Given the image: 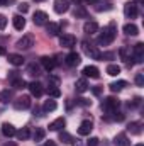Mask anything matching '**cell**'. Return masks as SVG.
Returning <instances> with one entry per match:
<instances>
[{"mask_svg": "<svg viewBox=\"0 0 144 146\" xmlns=\"http://www.w3.org/2000/svg\"><path fill=\"white\" fill-rule=\"evenodd\" d=\"M115 36H117L115 24H114V22H110L107 27H104V31L100 33V36H98V39H97V42H98L100 46H108L110 42H114Z\"/></svg>", "mask_w": 144, "mask_h": 146, "instance_id": "1", "label": "cell"}, {"mask_svg": "<svg viewBox=\"0 0 144 146\" xmlns=\"http://www.w3.org/2000/svg\"><path fill=\"white\" fill-rule=\"evenodd\" d=\"M81 49H83V53H85L87 56H90V58H93V60H98V56H100L97 46H93L90 41H83V42H81Z\"/></svg>", "mask_w": 144, "mask_h": 146, "instance_id": "2", "label": "cell"}, {"mask_svg": "<svg viewBox=\"0 0 144 146\" xmlns=\"http://www.w3.org/2000/svg\"><path fill=\"white\" fill-rule=\"evenodd\" d=\"M119 106H120V102H119V99H115V97H105V99L102 100V109L105 110V112L117 110Z\"/></svg>", "mask_w": 144, "mask_h": 146, "instance_id": "3", "label": "cell"}, {"mask_svg": "<svg viewBox=\"0 0 144 146\" xmlns=\"http://www.w3.org/2000/svg\"><path fill=\"white\" fill-rule=\"evenodd\" d=\"M15 46L19 49H31L34 46V36L32 34H24V36L15 42Z\"/></svg>", "mask_w": 144, "mask_h": 146, "instance_id": "4", "label": "cell"}, {"mask_svg": "<svg viewBox=\"0 0 144 146\" xmlns=\"http://www.w3.org/2000/svg\"><path fill=\"white\" fill-rule=\"evenodd\" d=\"M14 107L17 110H26L31 107V97L29 95H20L14 100Z\"/></svg>", "mask_w": 144, "mask_h": 146, "instance_id": "5", "label": "cell"}, {"mask_svg": "<svg viewBox=\"0 0 144 146\" xmlns=\"http://www.w3.org/2000/svg\"><path fill=\"white\" fill-rule=\"evenodd\" d=\"M132 60L134 63H143L144 60V44L143 42H137L132 49Z\"/></svg>", "mask_w": 144, "mask_h": 146, "instance_id": "6", "label": "cell"}, {"mask_svg": "<svg viewBox=\"0 0 144 146\" xmlns=\"http://www.w3.org/2000/svg\"><path fill=\"white\" fill-rule=\"evenodd\" d=\"M124 14L127 19H136L137 17V5L134 2H127L124 5Z\"/></svg>", "mask_w": 144, "mask_h": 146, "instance_id": "7", "label": "cell"}, {"mask_svg": "<svg viewBox=\"0 0 144 146\" xmlns=\"http://www.w3.org/2000/svg\"><path fill=\"white\" fill-rule=\"evenodd\" d=\"M48 19H49L48 14L42 12V10H36L34 15H32V21H34L36 26H44V24H48Z\"/></svg>", "mask_w": 144, "mask_h": 146, "instance_id": "8", "label": "cell"}, {"mask_svg": "<svg viewBox=\"0 0 144 146\" xmlns=\"http://www.w3.org/2000/svg\"><path fill=\"white\" fill-rule=\"evenodd\" d=\"M59 44L63 48H73L76 44V37L73 34H63V36H59Z\"/></svg>", "mask_w": 144, "mask_h": 146, "instance_id": "9", "label": "cell"}, {"mask_svg": "<svg viewBox=\"0 0 144 146\" xmlns=\"http://www.w3.org/2000/svg\"><path fill=\"white\" fill-rule=\"evenodd\" d=\"M70 9V2L68 0H54V12L56 14H65Z\"/></svg>", "mask_w": 144, "mask_h": 146, "instance_id": "10", "label": "cell"}, {"mask_svg": "<svg viewBox=\"0 0 144 146\" xmlns=\"http://www.w3.org/2000/svg\"><path fill=\"white\" fill-rule=\"evenodd\" d=\"M27 88H29V92H31L34 97H41V95L44 94V88H42V85H41L39 82H31V83L27 85Z\"/></svg>", "mask_w": 144, "mask_h": 146, "instance_id": "11", "label": "cell"}, {"mask_svg": "<svg viewBox=\"0 0 144 146\" xmlns=\"http://www.w3.org/2000/svg\"><path fill=\"white\" fill-rule=\"evenodd\" d=\"M92 129H93L92 121H83V122L80 124V127H78V134H80V136H88V134L92 133Z\"/></svg>", "mask_w": 144, "mask_h": 146, "instance_id": "12", "label": "cell"}, {"mask_svg": "<svg viewBox=\"0 0 144 146\" xmlns=\"http://www.w3.org/2000/svg\"><path fill=\"white\" fill-rule=\"evenodd\" d=\"M112 9H114V3L108 2V0H98V2L95 3V10H97V12H108V10H112Z\"/></svg>", "mask_w": 144, "mask_h": 146, "instance_id": "13", "label": "cell"}, {"mask_svg": "<svg viewBox=\"0 0 144 146\" xmlns=\"http://www.w3.org/2000/svg\"><path fill=\"white\" fill-rule=\"evenodd\" d=\"M65 63H66L68 66H78V65L81 63V58H80L78 53H70V54H66Z\"/></svg>", "mask_w": 144, "mask_h": 146, "instance_id": "14", "label": "cell"}, {"mask_svg": "<svg viewBox=\"0 0 144 146\" xmlns=\"http://www.w3.org/2000/svg\"><path fill=\"white\" fill-rule=\"evenodd\" d=\"M83 33L85 34H95V33H98V24L95 22V21H88V22H85V26H83Z\"/></svg>", "mask_w": 144, "mask_h": 146, "instance_id": "15", "label": "cell"}, {"mask_svg": "<svg viewBox=\"0 0 144 146\" xmlns=\"http://www.w3.org/2000/svg\"><path fill=\"white\" fill-rule=\"evenodd\" d=\"M41 65H42V68H44L46 72H51V70H54L56 61H54L53 58H49V56H42V58H41Z\"/></svg>", "mask_w": 144, "mask_h": 146, "instance_id": "16", "label": "cell"}, {"mask_svg": "<svg viewBox=\"0 0 144 146\" xmlns=\"http://www.w3.org/2000/svg\"><path fill=\"white\" fill-rule=\"evenodd\" d=\"M83 75H85V76H90V78H98V76H100V72H98L97 66L88 65V66L83 68Z\"/></svg>", "mask_w": 144, "mask_h": 146, "instance_id": "17", "label": "cell"}, {"mask_svg": "<svg viewBox=\"0 0 144 146\" xmlns=\"http://www.w3.org/2000/svg\"><path fill=\"white\" fill-rule=\"evenodd\" d=\"M122 31H124V34H127V36H137V34H139V27H137L136 24H132V22L126 24V26L122 27Z\"/></svg>", "mask_w": 144, "mask_h": 146, "instance_id": "18", "label": "cell"}, {"mask_svg": "<svg viewBox=\"0 0 144 146\" xmlns=\"http://www.w3.org/2000/svg\"><path fill=\"white\" fill-rule=\"evenodd\" d=\"M12 24H14V27H15L17 31H22V29L26 27V19H24L22 15H19V14H17V15H14V17H12Z\"/></svg>", "mask_w": 144, "mask_h": 146, "instance_id": "19", "label": "cell"}, {"mask_svg": "<svg viewBox=\"0 0 144 146\" xmlns=\"http://www.w3.org/2000/svg\"><path fill=\"white\" fill-rule=\"evenodd\" d=\"M127 87V82L126 80H117V82H112L110 85H108V88L115 94V92H120V90H124Z\"/></svg>", "mask_w": 144, "mask_h": 146, "instance_id": "20", "label": "cell"}, {"mask_svg": "<svg viewBox=\"0 0 144 146\" xmlns=\"http://www.w3.org/2000/svg\"><path fill=\"white\" fill-rule=\"evenodd\" d=\"M66 126V121L63 119V117H58V119H54L51 124H49V131H59V129H63Z\"/></svg>", "mask_w": 144, "mask_h": 146, "instance_id": "21", "label": "cell"}, {"mask_svg": "<svg viewBox=\"0 0 144 146\" xmlns=\"http://www.w3.org/2000/svg\"><path fill=\"white\" fill-rule=\"evenodd\" d=\"M2 134L5 138H12V136H15V127L12 124H9V122H3L2 124Z\"/></svg>", "mask_w": 144, "mask_h": 146, "instance_id": "22", "label": "cell"}, {"mask_svg": "<svg viewBox=\"0 0 144 146\" xmlns=\"http://www.w3.org/2000/svg\"><path fill=\"white\" fill-rule=\"evenodd\" d=\"M114 145H115V146H131V141H129V138H127L124 133H120V134H117V136H115Z\"/></svg>", "mask_w": 144, "mask_h": 146, "instance_id": "23", "label": "cell"}, {"mask_svg": "<svg viewBox=\"0 0 144 146\" xmlns=\"http://www.w3.org/2000/svg\"><path fill=\"white\" fill-rule=\"evenodd\" d=\"M59 29H61V26L56 24V22H49V24L46 26V33H48L49 36H58V34H59Z\"/></svg>", "mask_w": 144, "mask_h": 146, "instance_id": "24", "label": "cell"}, {"mask_svg": "<svg viewBox=\"0 0 144 146\" xmlns=\"http://www.w3.org/2000/svg\"><path fill=\"white\" fill-rule=\"evenodd\" d=\"M7 60H9V63L14 65V66H20V65L24 63V58H22L20 54H15V53H10Z\"/></svg>", "mask_w": 144, "mask_h": 146, "instance_id": "25", "label": "cell"}, {"mask_svg": "<svg viewBox=\"0 0 144 146\" xmlns=\"http://www.w3.org/2000/svg\"><path fill=\"white\" fill-rule=\"evenodd\" d=\"M75 90H76L78 94H83V92H87V90H88V82H87L85 78H80V80H76V83H75Z\"/></svg>", "mask_w": 144, "mask_h": 146, "instance_id": "26", "label": "cell"}, {"mask_svg": "<svg viewBox=\"0 0 144 146\" xmlns=\"http://www.w3.org/2000/svg\"><path fill=\"white\" fill-rule=\"evenodd\" d=\"M141 127H143L141 122H131V124L127 126V131H129L131 134H141V131H143Z\"/></svg>", "mask_w": 144, "mask_h": 146, "instance_id": "27", "label": "cell"}, {"mask_svg": "<svg viewBox=\"0 0 144 146\" xmlns=\"http://www.w3.org/2000/svg\"><path fill=\"white\" fill-rule=\"evenodd\" d=\"M15 136L20 139V141H26L29 136H31V133H29V127H22V129H19V131H15Z\"/></svg>", "mask_w": 144, "mask_h": 146, "instance_id": "28", "label": "cell"}, {"mask_svg": "<svg viewBox=\"0 0 144 146\" xmlns=\"http://www.w3.org/2000/svg\"><path fill=\"white\" fill-rule=\"evenodd\" d=\"M56 107H58V104H56V100H46L44 102V106H42V110L44 112H53V110H56Z\"/></svg>", "mask_w": 144, "mask_h": 146, "instance_id": "29", "label": "cell"}, {"mask_svg": "<svg viewBox=\"0 0 144 146\" xmlns=\"http://www.w3.org/2000/svg\"><path fill=\"white\" fill-rule=\"evenodd\" d=\"M44 136H46V131L42 129V127H36V131H34V134H32V139L39 143V141H42L44 139Z\"/></svg>", "mask_w": 144, "mask_h": 146, "instance_id": "30", "label": "cell"}, {"mask_svg": "<svg viewBox=\"0 0 144 146\" xmlns=\"http://www.w3.org/2000/svg\"><path fill=\"white\" fill-rule=\"evenodd\" d=\"M12 87L20 90V88H26V87H27V83H26V80H24V78H14V80H12Z\"/></svg>", "mask_w": 144, "mask_h": 146, "instance_id": "31", "label": "cell"}, {"mask_svg": "<svg viewBox=\"0 0 144 146\" xmlns=\"http://www.w3.org/2000/svg\"><path fill=\"white\" fill-rule=\"evenodd\" d=\"M107 73L110 75V76H117V75L120 73V66H119V65H108Z\"/></svg>", "mask_w": 144, "mask_h": 146, "instance_id": "32", "label": "cell"}, {"mask_svg": "<svg viewBox=\"0 0 144 146\" xmlns=\"http://www.w3.org/2000/svg\"><path fill=\"white\" fill-rule=\"evenodd\" d=\"M10 99H12L10 90H2V92H0V102H2V104H7Z\"/></svg>", "mask_w": 144, "mask_h": 146, "instance_id": "33", "label": "cell"}, {"mask_svg": "<svg viewBox=\"0 0 144 146\" xmlns=\"http://www.w3.org/2000/svg\"><path fill=\"white\" fill-rule=\"evenodd\" d=\"M59 141H63V143H68V145H70V143H73V138L68 134V133L61 131V133H59Z\"/></svg>", "mask_w": 144, "mask_h": 146, "instance_id": "34", "label": "cell"}, {"mask_svg": "<svg viewBox=\"0 0 144 146\" xmlns=\"http://www.w3.org/2000/svg\"><path fill=\"white\" fill-rule=\"evenodd\" d=\"M48 94H49L51 97H54V99H58V97L61 95V90H59L58 87H49V88H48Z\"/></svg>", "mask_w": 144, "mask_h": 146, "instance_id": "35", "label": "cell"}, {"mask_svg": "<svg viewBox=\"0 0 144 146\" xmlns=\"http://www.w3.org/2000/svg\"><path fill=\"white\" fill-rule=\"evenodd\" d=\"M136 85L137 87H144V73H137L136 75Z\"/></svg>", "mask_w": 144, "mask_h": 146, "instance_id": "36", "label": "cell"}, {"mask_svg": "<svg viewBox=\"0 0 144 146\" xmlns=\"http://www.w3.org/2000/svg\"><path fill=\"white\" fill-rule=\"evenodd\" d=\"M114 56H115L114 53H100V56H98V60H102V61H104V60H112Z\"/></svg>", "mask_w": 144, "mask_h": 146, "instance_id": "37", "label": "cell"}, {"mask_svg": "<svg viewBox=\"0 0 144 146\" xmlns=\"http://www.w3.org/2000/svg\"><path fill=\"white\" fill-rule=\"evenodd\" d=\"M7 27V17L3 14H0V31H3Z\"/></svg>", "mask_w": 144, "mask_h": 146, "instance_id": "38", "label": "cell"}, {"mask_svg": "<svg viewBox=\"0 0 144 146\" xmlns=\"http://www.w3.org/2000/svg\"><path fill=\"white\" fill-rule=\"evenodd\" d=\"M29 10V3H26V2H22L20 5H19V12H22V14H26Z\"/></svg>", "mask_w": 144, "mask_h": 146, "instance_id": "39", "label": "cell"}, {"mask_svg": "<svg viewBox=\"0 0 144 146\" xmlns=\"http://www.w3.org/2000/svg\"><path fill=\"white\" fill-rule=\"evenodd\" d=\"M29 73L34 75V76H37V75H39V68H37L36 65H31V66H29Z\"/></svg>", "mask_w": 144, "mask_h": 146, "instance_id": "40", "label": "cell"}, {"mask_svg": "<svg viewBox=\"0 0 144 146\" xmlns=\"http://www.w3.org/2000/svg\"><path fill=\"white\" fill-rule=\"evenodd\" d=\"M75 17H87V12L83 9H76L75 10Z\"/></svg>", "mask_w": 144, "mask_h": 146, "instance_id": "41", "label": "cell"}, {"mask_svg": "<svg viewBox=\"0 0 144 146\" xmlns=\"http://www.w3.org/2000/svg\"><path fill=\"white\" fill-rule=\"evenodd\" d=\"M76 102H78L80 106H85V107H87V106H92V100H88V99H78Z\"/></svg>", "mask_w": 144, "mask_h": 146, "instance_id": "42", "label": "cell"}, {"mask_svg": "<svg viewBox=\"0 0 144 146\" xmlns=\"http://www.w3.org/2000/svg\"><path fill=\"white\" fill-rule=\"evenodd\" d=\"M87 146H98V138H90L87 141Z\"/></svg>", "mask_w": 144, "mask_h": 146, "instance_id": "43", "label": "cell"}, {"mask_svg": "<svg viewBox=\"0 0 144 146\" xmlns=\"http://www.w3.org/2000/svg\"><path fill=\"white\" fill-rule=\"evenodd\" d=\"M139 104H141V97H136L132 102H129V107H137Z\"/></svg>", "mask_w": 144, "mask_h": 146, "instance_id": "44", "label": "cell"}, {"mask_svg": "<svg viewBox=\"0 0 144 146\" xmlns=\"http://www.w3.org/2000/svg\"><path fill=\"white\" fill-rule=\"evenodd\" d=\"M92 92H93L95 95H100V94H102V87H95V88H93Z\"/></svg>", "mask_w": 144, "mask_h": 146, "instance_id": "45", "label": "cell"}, {"mask_svg": "<svg viewBox=\"0 0 144 146\" xmlns=\"http://www.w3.org/2000/svg\"><path fill=\"white\" fill-rule=\"evenodd\" d=\"M83 2H85V3H88V5H95L98 0H83Z\"/></svg>", "mask_w": 144, "mask_h": 146, "instance_id": "46", "label": "cell"}, {"mask_svg": "<svg viewBox=\"0 0 144 146\" xmlns=\"http://www.w3.org/2000/svg\"><path fill=\"white\" fill-rule=\"evenodd\" d=\"M0 54H7V49L3 46H0Z\"/></svg>", "mask_w": 144, "mask_h": 146, "instance_id": "47", "label": "cell"}, {"mask_svg": "<svg viewBox=\"0 0 144 146\" xmlns=\"http://www.w3.org/2000/svg\"><path fill=\"white\" fill-rule=\"evenodd\" d=\"M73 3H76V5H80V7H81V3H83V0H73Z\"/></svg>", "mask_w": 144, "mask_h": 146, "instance_id": "48", "label": "cell"}, {"mask_svg": "<svg viewBox=\"0 0 144 146\" xmlns=\"http://www.w3.org/2000/svg\"><path fill=\"white\" fill-rule=\"evenodd\" d=\"M44 146H54V143H53V141H48V143H46Z\"/></svg>", "mask_w": 144, "mask_h": 146, "instance_id": "49", "label": "cell"}, {"mask_svg": "<svg viewBox=\"0 0 144 146\" xmlns=\"http://www.w3.org/2000/svg\"><path fill=\"white\" fill-rule=\"evenodd\" d=\"M134 2H136V3H143V0H134Z\"/></svg>", "mask_w": 144, "mask_h": 146, "instance_id": "50", "label": "cell"}, {"mask_svg": "<svg viewBox=\"0 0 144 146\" xmlns=\"http://www.w3.org/2000/svg\"><path fill=\"white\" fill-rule=\"evenodd\" d=\"M3 146H15V145H9V143H7V145H3Z\"/></svg>", "mask_w": 144, "mask_h": 146, "instance_id": "51", "label": "cell"}, {"mask_svg": "<svg viewBox=\"0 0 144 146\" xmlns=\"http://www.w3.org/2000/svg\"><path fill=\"white\" fill-rule=\"evenodd\" d=\"M34 2H44V0H34Z\"/></svg>", "mask_w": 144, "mask_h": 146, "instance_id": "52", "label": "cell"}, {"mask_svg": "<svg viewBox=\"0 0 144 146\" xmlns=\"http://www.w3.org/2000/svg\"><path fill=\"white\" fill-rule=\"evenodd\" d=\"M136 146H144V145H141V143H139V145H136Z\"/></svg>", "mask_w": 144, "mask_h": 146, "instance_id": "53", "label": "cell"}]
</instances>
